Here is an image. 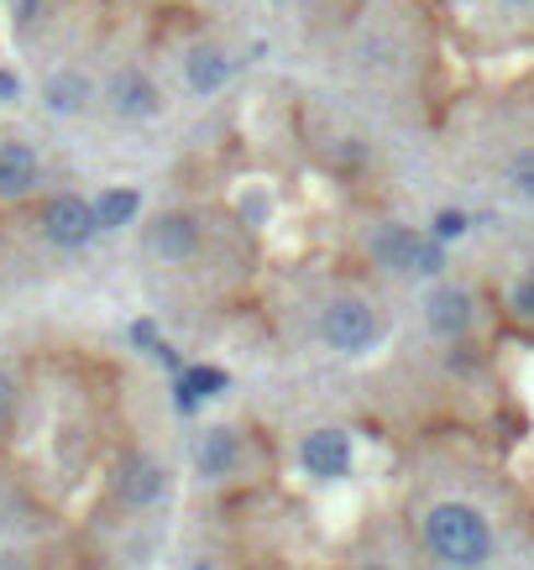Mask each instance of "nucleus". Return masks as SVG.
I'll return each mask as SVG.
<instances>
[{
	"instance_id": "nucleus-1",
	"label": "nucleus",
	"mask_w": 534,
	"mask_h": 570,
	"mask_svg": "<svg viewBox=\"0 0 534 570\" xmlns=\"http://www.w3.org/2000/svg\"><path fill=\"white\" fill-rule=\"evenodd\" d=\"M425 549L451 570H483L492 560L498 539H492V523L483 519V508H472V502H436L425 513Z\"/></svg>"
},
{
	"instance_id": "nucleus-2",
	"label": "nucleus",
	"mask_w": 534,
	"mask_h": 570,
	"mask_svg": "<svg viewBox=\"0 0 534 570\" xmlns=\"http://www.w3.org/2000/svg\"><path fill=\"white\" fill-rule=\"evenodd\" d=\"M320 335L340 357H367L383 340V314L372 310V304H362V299H330L320 310Z\"/></svg>"
},
{
	"instance_id": "nucleus-3",
	"label": "nucleus",
	"mask_w": 534,
	"mask_h": 570,
	"mask_svg": "<svg viewBox=\"0 0 534 570\" xmlns=\"http://www.w3.org/2000/svg\"><path fill=\"white\" fill-rule=\"evenodd\" d=\"M43 236L58 246V252H84L90 241L100 236V220H95V199H79V194H53L43 205Z\"/></svg>"
},
{
	"instance_id": "nucleus-4",
	"label": "nucleus",
	"mask_w": 534,
	"mask_h": 570,
	"mask_svg": "<svg viewBox=\"0 0 534 570\" xmlns=\"http://www.w3.org/2000/svg\"><path fill=\"white\" fill-rule=\"evenodd\" d=\"M299 466L315 476V481H346L357 466V445L346 429H310L299 440Z\"/></svg>"
},
{
	"instance_id": "nucleus-5",
	"label": "nucleus",
	"mask_w": 534,
	"mask_h": 570,
	"mask_svg": "<svg viewBox=\"0 0 534 570\" xmlns=\"http://www.w3.org/2000/svg\"><path fill=\"white\" fill-rule=\"evenodd\" d=\"M419 246H425V236H419L414 225L383 220V225H372V236H367V257L378 261L383 272H393V278H414V272H419Z\"/></svg>"
},
{
	"instance_id": "nucleus-6",
	"label": "nucleus",
	"mask_w": 534,
	"mask_h": 570,
	"mask_svg": "<svg viewBox=\"0 0 534 570\" xmlns=\"http://www.w3.org/2000/svg\"><path fill=\"white\" fill-rule=\"evenodd\" d=\"M116 498L126 508H152V502L169 498V466L163 461H152V455L131 451L121 455V466H116Z\"/></svg>"
},
{
	"instance_id": "nucleus-7",
	"label": "nucleus",
	"mask_w": 534,
	"mask_h": 570,
	"mask_svg": "<svg viewBox=\"0 0 534 570\" xmlns=\"http://www.w3.org/2000/svg\"><path fill=\"white\" fill-rule=\"evenodd\" d=\"M472 319H477V310H472V293L456 283H440L430 299H425V325L451 346V340H466V330H472Z\"/></svg>"
},
{
	"instance_id": "nucleus-8",
	"label": "nucleus",
	"mask_w": 534,
	"mask_h": 570,
	"mask_svg": "<svg viewBox=\"0 0 534 570\" xmlns=\"http://www.w3.org/2000/svg\"><path fill=\"white\" fill-rule=\"evenodd\" d=\"M105 100H111V110L121 120H152L158 110H163V90L147 79L142 69H121L116 79H111V90H105Z\"/></svg>"
},
{
	"instance_id": "nucleus-9",
	"label": "nucleus",
	"mask_w": 534,
	"mask_h": 570,
	"mask_svg": "<svg viewBox=\"0 0 534 570\" xmlns=\"http://www.w3.org/2000/svg\"><path fill=\"white\" fill-rule=\"evenodd\" d=\"M147 246H152L163 261H189L199 252V220L189 210L158 214V220H152V231H147Z\"/></svg>"
},
{
	"instance_id": "nucleus-10",
	"label": "nucleus",
	"mask_w": 534,
	"mask_h": 570,
	"mask_svg": "<svg viewBox=\"0 0 534 570\" xmlns=\"http://www.w3.org/2000/svg\"><path fill=\"white\" fill-rule=\"evenodd\" d=\"M236 466H242V434L231 424H210L195 440V472L205 481H220V476H231Z\"/></svg>"
},
{
	"instance_id": "nucleus-11",
	"label": "nucleus",
	"mask_w": 534,
	"mask_h": 570,
	"mask_svg": "<svg viewBox=\"0 0 534 570\" xmlns=\"http://www.w3.org/2000/svg\"><path fill=\"white\" fill-rule=\"evenodd\" d=\"M231 53L216 48V43H199V48H189V58H184V79H189V90L195 95H216V90H225L231 84Z\"/></svg>"
},
{
	"instance_id": "nucleus-12",
	"label": "nucleus",
	"mask_w": 534,
	"mask_h": 570,
	"mask_svg": "<svg viewBox=\"0 0 534 570\" xmlns=\"http://www.w3.org/2000/svg\"><path fill=\"white\" fill-rule=\"evenodd\" d=\"M43 178V163L26 142H0V199H22V194L37 189Z\"/></svg>"
},
{
	"instance_id": "nucleus-13",
	"label": "nucleus",
	"mask_w": 534,
	"mask_h": 570,
	"mask_svg": "<svg viewBox=\"0 0 534 570\" xmlns=\"http://www.w3.org/2000/svg\"><path fill=\"white\" fill-rule=\"evenodd\" d=\"M43 100H48L53 116H79L84 105H90V79L84 73H53L48 90H43Z\"/></svg>"
},
{
	"instance_id": "nucleus-14",
	"label": "nucleus",
	"mask_w": 534,
	"mask_h": 570,
	"mask_svg": "<svg viewBox=\"0 0 534 570\" xmlns=\"http://www.w3.org/2000/svg\"><path fill=\"white\" fill-rule=\"evenodd\" d=\"M142 214V194L131 189V184H121V189H105L95 199V220L100 231H121V225H131Z\"/></svg>"
},
{
	"instance_id": "nucleus-15",
	"label": "nucleus",
	"mask_w": 534,
	"mask_h": 570,
	"mask_svg": "<svg viewBox=\"0 0 534 570\" xmlns=\"http://www.w3.org/2000/svg\"><path fill=\"white\" fill-rule=\"evenodd\" d=\"M184 377H189L199 398H220L231 387V372H220V367H184Z\"/></svg>"
},
{
	"instance_id": "nucleus-16",
	"label": "nucleus",
	"mask_w": 534,
	"mask_h": 570,
	"mask_svg": "<svg viewBox=\"0 0 534 570\" xmlns=\"http://www.w3.org/2000/svg\"><path fill=\"white\" fill-rule=\"evenodd\" d=\"M509 184L519 199H534V147H519L509 163Z\"/></svg>"
},
{
	"instance_id": "nucleus-17",
	"label": "nucleus",
	"mask_w": 534,
	"mask_h": 570,
	"mask_svg": "<svg viewBox=\"0 0 534 570\" xmlns=\"http://www.w3.org/2000/svg\"><path fill=\"white\" fill-rule=\"evenodd\" d=\"M466 231H472V214H466V210H440L436 220H430V236H440L445 246H451V241H462Z\"/></svg>"
},
{
	"instance_id": "nucleus-18",
	"label": "nucleus",
	"mask_w": 534,
	"mask_h": 570,
	"mask_svg": "<svg viewBox=\"0 0 534 570\" xmlns=\"http://www.w3.org/2000/svg\"><path fill=\"white\" fill-rule=\"evenodd\" d=\"M509 310L519 314V319H534V267H524V272L513 278V288H509Z\"/></svg>"
},
{
	"instance_id": "nucleus-19",
	"label": "nucleus",
	"mask_w": 534,
	"mask_h": 570,
	"mask_svg": "<svg viewBox=\"0 0 534 570\" xmlns=\"http://www.w3.org/2000/svg\"><path fill=\"white\" fill-rule=\"evenodd\" d=\"M440 272H445V241L425 236V246H419V272L414 278H440Z\"/></svg>"
},
{
	"instance_id": "nucleus-20",
	"label": "nucleus",
	"mask_w": 534,
	"mask_h": 570,
	"mask_svg": "<svg viewBox=\"0 0 534 570\" xmlns=\"http://www.w3.org/2000/svg\"><path fill=\"white\" fill-rule=\"evenodd\" d=\"M173 408H178V414H184V419H195L199 408H205V398H199L195 387H189V377H184V372H178V377H173Z\"/></svg>"
},
{
	"instance_id": "nucleus-21",
	"label": "nucleus",
	"mask_w": 534,
	"mask_h": 570,
	"mask_svg": "<svg viewBox=\"0 0 534 570\" xmlns=\"http://www.w3.org/2000/svg\"><path fill=\"white\" fill-rule=\"evenodd\" d=\"M131 346L152 351V346H158V325H152V319H137V325H131Z\"/></svg>"
},
{
	"instance_id": "nucleus-22",
	"label": "nucleus",
	"mask_w": 534,
	"mask_h": 570,
	"mask_svg": "<svg viewBox=\"0 0 534 570\" xmlns=\"http://www.w3.org/2000/svg\"><path fill=\"white\" fill-rule=\"evenodd\" d=\"M22 100V79L11 69H0V105H16Z\"/></svg>"
},
{
	"instance_id": "nucleus-23",
	"label": "nucleus",
	"mask_w": 534,
	"mask_h": 570,
	"mask_svg": "<svg viewBox=\"0 0 534 570\" xmlns=\"http://www.w3.org/2000/svg\"><path fill=\"white\" fill-rule=\"evenodd\" d=\"M11 404H16V382L0 372V424H5V414H11Z\"/></svg>"
},
{
	"instance_id": "nucleus-24",
	"label": "nucleus",
	"mask_w": 534,
	"mask_h": 570,
	"mask_svg": "<svg viewBox=\"0 0 534 570\" xmlns=\"http://www.w3.org/2000/svg\"><path fill=\"white\" fill-rule=\"evenodd\" d=\"M357 570H393V566H383V560H367V566H357Z\"/></svg>"
},
{
	"instance_id": "nucleus-25",
	"label": "nucleus",
	"mask_w": 534,
	"mask_h": 570,
	"mask_svg": "<svg viewBox=\"0 0 534 570\" xmlns=\"http://www.w3.org/2000/svg\"><path fill=\"white\" fill-rule=\"evenodd\" d=\"M272 5H289V0H272Z\"/></svg>"
},
{
	"instance_id": "nucleus-26",
	"label": "nucleus",
	"mask_w": 534,
	"mask_h": 570,
	"mask_svg": "<svg viewBox=\"0 0 534 570\" xmlns=\"http://www.w3.org/2000/svg\"><path fill=\"white\" fill-rule=\"evenodd\" d=\"M513 5H530V0H513Z\"/></svg>"
}]
</instances>
